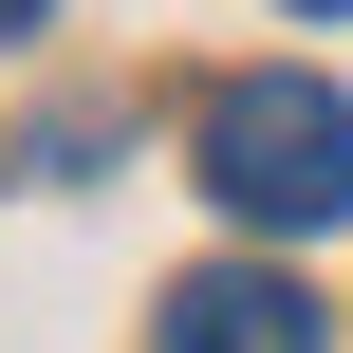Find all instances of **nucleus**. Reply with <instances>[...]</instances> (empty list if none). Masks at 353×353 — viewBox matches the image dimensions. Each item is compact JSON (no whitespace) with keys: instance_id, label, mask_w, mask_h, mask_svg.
Masks as SVG:
<instances>
[{"instance_id":"obj_1","label":"nucleus","mask_w":353,"mask_h":353,"mask_svg":"<svg viewBox=\"0 0 353 353\" xmlns=\"http://www.w3.org/2000/svg\"><path fill=\"white\" fill-rule=\"evenodd\" d=\"M186 168H205L223 223L335 242V223H353V93H335V74H223L205 130H186Z\"/></svg>"},{"instance_id":"obj_3","label":"nucleus","mask_w":353,"mask_h":353,"mask_svg":"<svg viewBox=\"0 0 353 353\" xmlns=\"http://www.w3.org/2000/svg\"><path fill=\"white\" fill-rule=\"evenodd\" d=\"M19 19H56V0H0V37H19Z\"/></svg>"},{"instance_id":"obj_4","label":"nucleus","mask_w":353,"mask_h":353,"mask_svg":"<svg viewBox=\"0 0 353 353\" xmlns=\"http://www.w3.org/2000/svg\"><path fill=\"white\" fill-rule=\"evenodd\" d=\"M298 19H353V0H298Z\"/></svg>"},{"instance_id":"obj_2","label":"nucleus","mask_w":353,"mask_h":353,"mask_svg":"<svg viewBox=\"0 0 353 353\" xmlns=\"http://www.w3.org/2000/svg\"><path fill=\"white\" fill-rule=\"evenodd\" d=\"M149 353H335V316H316V279H279V261H205V279H168Z\"/></svg>"}]
</instances>
